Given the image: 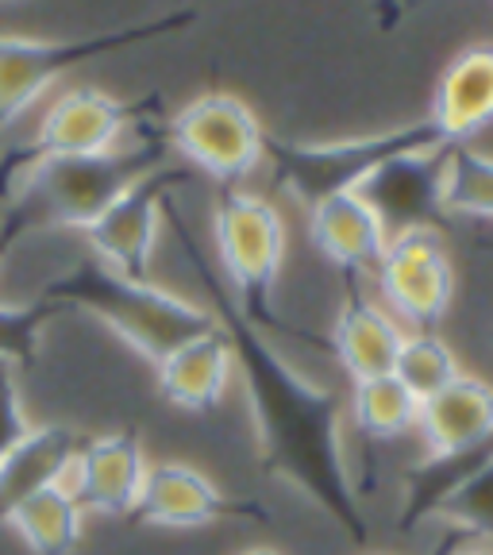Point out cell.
Listing matches in <instances>:
<instances>
[{
    "label": "cell",
    "instance_id": "cell-1",
    "mask_svg": "<svg viewBox=\"0 0 493 555\" xmlns=\"http://www.w3.org/2000/svg\"><path fill=\"white\" fill-rule=\"evenodd\" d=\"M166 224H170L182 262L205 289V309L217 317L220 332L232 344L235 378L243 386V401L251 413L255 448L259 463L270 478H282L286 486L301 490L304 498L321 505L328 520L339 529L359 537L363 517H359L355 490L347 478L343 440H339V405L324 386L301 374L270 332L239 309V301L228 289L224 274L217 267V255L208 251L185 224L182 208L166 205Z\"/></svg>",
    "mask_w": 493,
    "mask_h": 555
},
{
    "label": "cell",
    "instance_id": "cell-2",
    "mask_svg": "<svg viewBox=\"0 0 493 555\" xmlns=\"http://www.w3.org/2000/svg\"><path fill=\"white\" fill-rule=\"evenodd\" d=\"M163 124L135 135L128 147L35 166L0 212V255L9 259L20 243L39 232H62V228L86 232L128 185L170 163Z\"/></svg>",
    "mask_w": 493,
    "mask_h": 555
},
{
    "label": "cell",
    "instance_id": "cell-3",
    "mask_svg": "<svg viewBox=\"0 0 493 555\" xmlns=\"http://www.w3.org/2000/svg\"><path fill=\"white\" fill-rule=\"evenodd\" d=\"M39 297L59 305L62 312L93 317L151 366L170 356L173 347H182L185 339L217 328V317L200 301H190L158 282H131L93 255L78 259L66 274L51 278L39 289Z\"/></svg>",
    "mask_w": 493,
    "mask_h": 555
},
{
    "label": "cell",
    "instance_id": "cell-4",
    "mask_svg": "<svg viewBox=\"0 0 493 555\" xmlns=\"http://www.w3.org/2000/svg\"><path fill=\"white\" fill-rule=\"evenodd\" d=\"M158 124H163L158 93L116 96L96 86L66 89L47 104L31 135L0 151V208L9 205L35 166L54 163V158L104 155V151L124 147V135H143Z\"/></svg>",
    "mask_w": 493,
    "mask_h": 555
},
{
    "label": "cell",
    "instance_id": "cell-5",
    "mask_svg": "<svg viewBox=\"0 0 493 555\" xmlns=\"http://www.w3.org/2000/svg\"><path fill=\"white\" fill-rule=\"evenodd\" d=\"M193 20H197L193 9H178V12H163L155 20H143V24L113 27V31H93V35H66V39L0 31V135L54 81H62L78 66H93V62L108 59V54L155 43V39H166V35H178Z\"/></svg>",
    "mask_w": 493,
    "mask_h": 555
},
{
    "label": "cell",
    "instance_id": "cell-6",
    "mask_svg": "<svg viewBox=\"0 0 493 555\" xmlns=\"http://www.w3.org/2000/svg\"><path fill=\"white\" fill-rule=\"evenodd\" d=\"M212 240L217 267L239 309L274 336L282 332L277 312V278L286 262V220L274 201L247 185H220L212 201Z\"/></svg>",
    "mask_w": 493,
    "mask_h": 555
},
{
    "label": "cell",
    "instance_id": "cell-7",
    "mask_svg": "<svg viewBox=\"0 0 493 555\" xmlns=\"http://www.w3.org/2000/svg\"><path fill=\"white\" fill-rule=\"evenodd\" d=\"M440 143L432 124H405V128L378 131V135L328 139V143H297V139L267 135V163L274 170V182L297 197L304 208L332 193L363 190L378 166L416 147Z\"/></svg>",
    "mask_w": 493,
    "mask_h": 555
},
{
    "label": "cell",
    "instance_id": "cell-8",
    "mask_svg": "<svg viewBox=\"0 0 493 555\" xmlns=\"http://www.w3.org/2000/svg\"><path fill=\"white\" fill-rule=\"evenodd\" d=\"M170 155L185 158V166L208 173L220 185H243L267 163V135L262 120L243 96L208 89L193 96L185 108L163 124Z\"/></svg>",
    "mask_w": 493,
    "mask_h": 555
},
{
    "label": "cell",
    "instance_id": "cell-9",
    "mask_svg": "<svg viewBox=\"0 0 493 555\" xmlns=\"http://www.w3.org/2000/svg\"><path fill=\"white\" fill-rule=\"evenodd\" d=\"M371 278L378 286V301L408 332L440 328L455 301V259L436 224L393 232Z\"/></svg>",
    "mask_w": 493,
    "mask_h": 555
},
{
    "label": "cell",
    "instance_id": "cell-10",
    "mask_svg": "<svg viewBox=\"0 0 493 555\" xmlns=\"http://www.w3.org/2000/svg\"><path fill=\"white\" fill-rule=\"evenodd\" d=\"M182 185H190V166L173 163V158L158 170L143 173L135 185H128L81 232L93 259H101L104 267H113L116 274L131 278V282H155V247L166 220V205Z\"/></svg>",
    "mask_w": 493,
    "mask_h": 555
},
{
    "label": "cell",
    "instance_id": "cell-11",
    "mask_svg": "<svg viewBox=\"0 0 493 555\" xmlns=\"http://www.w3.org/2000/svg\"><path fill=\"white\" fill-rule=\"evenodd\" d=\"M274 517L262 498L228 494L224 486L212 482L200 467L182 460H158L147 470V486L139 498L131 525L139 529H208V525H224V520H262Z\"/></svg>",
    "mask_w": 493,
    "mask_h": 555
},
{
    "label": "cell",
    "instance_id": "cell-12",
    "mask_svg": "<svg viewBox=\"0 0 493 555\" xmlns=\"http://www.w3.org/2000/svg\"><path fill=\"white\" fill-rule=\"evenodd\" d=\"M147 448L135 428H113V433L81 440L66 486L86 509V517L131 520L147 486Z\"/></svg>",
    "mask_w": 493,
    "mask_h": 555
},
{
    "label": "cell",
    "instance_id": "cell-13",
    "mask_svg": "<svg viewBox=\"0 0 493 555\" xmlns=\"http://www.w3.org/2000/svg\"><path fill=\"white\" fill-rule=\"evenodd\" d=\"M309 212V240L336 270L347 278L374 274V267L386 255L390 224L381 220L374 201L363 190L332 193L304 208Z\"/></svg>",
    "mask_w": 493,
    "mask_h": 555
},
{
    "label": "cell",
    "instance_id": "cell-14",
    "mask_svg": "<svg viewBox=\"0 0 493 555\" xmlns=\"http://www.w3.org/2000/svg\"><path fill=\"white\" fill-rule=\"evenodd\" d=\"M428 124L443 147L475 143L493 128V43L467 47L443 66Z\"/></svg>",
    "mask_w": 493,
    "mask_h": 555
},
{
    "label": "cell",
    "instance_id": "cell-15",
    "mask_svg": "<svg viewBox=\"0 0 493 555\" xmlns=\"http://www.w3.org/2000/svg\"><path fill=\"white\" fill-rule=\"evenodd\" d=\"M416 436L428 455L440 463L482 448L493 436V382L478 374H459L440 393L420 401Z\"/></svg>",
    "mask_w": 493,
    "mask_h": 555
},
{
    "label": "cell",
    "instance_id": "cell-16",
    "mask_svg": "<svg viewBox=\"0 0 493 555\" xmlns=\"http://www.w3.org/2000/svg\"><path fill=\"white\" fill-rule=\"evenodd\" d=\"M155 390L166 405L182 409V413H212L224 405L228 386L235 378V356L220 324L205 336L185 339L182 347H173L170 356H163L155 366Z\"/></svg>",
    "mask_w": 493,
    "mask_h": 555
},
{
    "label": "cell",
    "instance_id": "cell-17",
    "mask_svg": "<svg viewBox=\"0 0 493 555\" xmlns=\"http://www.w3.org/2000/svg\"><path fill=\"white\" fill-rule=\"evenodd\" d=\"M405 332V324L381 301L366 297L363 289H347L332 321V356L339 359L351 382L381 378V374H393Z\"/></svg>",
    "mask_w": 493,
    "mask_h": 555
},
{
    "label": "cell",
    "instance_id": "cell-18",
    "mask_svg": "<svg viewBox=\"0 0 493 555\" xmlns=\"http://www.w3.org/2000/svg\"><path fill=\"white\" fill-rule=\"evenodd\" d=\"M81 440L86 436L74 425H62V421L31 425V433L0 460V529H4V520L16 505H24L27 498H35L47 486L66 482Z\"/></svg>",
    "mask_w": 493,
    "mask_h": 555
},
{
    "label": "cell",
    "instance_id": "cell-19",
    "mask_svg": "<svg viewBox=\"0 0 493 555\" xmlns=\"http://www.w3.org/2000/svg\"><path fill=\"white\" fill-rule=\"evenodd\" d=\"M86 509L78 498L69 494V486H47L35 498L9 513L4 529L16 532L20 544L31 555H74L86 537Z\"/></svg>",
    "mask_w": 493,
    "mask_h": 555
},
{
    "label": "cell",
    "instance_id": "cell-20",
    "mask_svg": "<svg viewBox=\"0 0 493 555\" xmlns=\"http://www.w3.org/2000/svg\"><path fill=\"white\" fill-rule=\"evenodd\" d=\"M351 425L366 436V440L390 443L401 436L416 433V416H420V401L401 386L393 374L381 378L351 382Z\"/></svg>",
    "mask_w": 493,
    "mask_h": 555
},
{
    "label": "cell",
    "instance_id": "cell-21",
    "mask_svg": "<svg viewBox=\"0 0 493 555\" xmlns=\"http://www.w3.org/2000/svg\"><path fill=\"white\" fill-rule=\"evenodd\" d=\"M440 212L493 224V155L475 143L443 147Z\"/></svg>",
    "mask_w": 493,
    "mask_h": 555
},
{
    "label": "cell",
    "instance_id": "cell-22",
    "mask_svg": "<svg viewBox=\"0 0 493 555\" xmlns=\"http://www.w3.org/2000/svg\"><path fill=\"white\" fill-rule=\"evenodd\" d=\"M463 363L455 356V347L440 336V332H405V344L398 351V363H393V378L413 393L416 401H428L432 393H440L443 386L459 378Z\"/></svg>",
    "mask_w": 493,
    "mask_h": 555
},
{
    "label": "cell",
    "instance_id": "cell-23",
    "mask_svg": "<svg viewBox=\"0 0 493 555\" xmlns=\"http://www.w3.org/2000/svg\"><path fill=\"white\" fill-rule=\"evenodd\" d=\"M54 317H62V309L47 301V297H31V301H0V363L16 366L20 374H24L27 366L39 363L43 332Z\"/></svg>",
    "mask_w": 493,
    "mask_h": 555
},
{
    "label": "cell",
    "instance_id": "cell-24",
    "mask_svg": "<svg viewBox=\"0 0 493 555\" xmlns=\"http://www.w3.org/2000/svg\"><path fill=\"white\" fill-rule=\"evenodd\" d=\"M31 416H27L24 405V382H20L16 366L0 363V460L31 433Z\"/></svg>",
    "mask_w": 493,
    "mask_h": 555
},
{
    "label": "cell",
    "instance_id": "cell-25",
    "mask_svg": "<svg viewBox=\"0 0 493 555\" xmlns=\"http://www.w3.org/2000/svg\"><path fill=\"white\" fill-rule=\"evenodd\" d=\"M447 555H493V544H490V540H475V544H459V547H451Z\"/></svg>",
    "mask_w": 493,
    "mask_h": 555
},
{
    "label": "cell",
    "instance_id": "cell-26",
    "mask_svg": "<svg viewBox=\"0 0 493 555\" xmlns=\"http://www.w3.org/2000/svg\"><path fill=\"white\" fill-rule=\"evenodd\" d=\"M239 555H282L277 547H270V544H251V547H243Z\"/></svg>",
    "mask_w": 493,
    "mask_h": 555
},
{
    "label": "cell",
    "instance_id": "cell-27",
    "mask_svg": "<svg viewBox=\"0 0 493 555\" xmlns=\"http://www.w3.org/2000/svg\"><path fill=\"white\" fill-rule=\"evenodd\" d=\"M4 4H24V0H4Z\"/></svg>",
    "mask_w": 493,
    "mask_h": 555
},
{
    "label": "cell",
    "instance_id": "cell-28",
    "mask_svg": "<svg viewBox=\"0 0 493 555\" xmlns=\"http://www.w3.org/2000/svg\"><path fill=\"white\" fill-rule=\"evenodd\" d=\"M0 267H4V255H0Z\"/></svg>",
    "mask_w": 493,
    "mask_h": 555
}]
</instances>
